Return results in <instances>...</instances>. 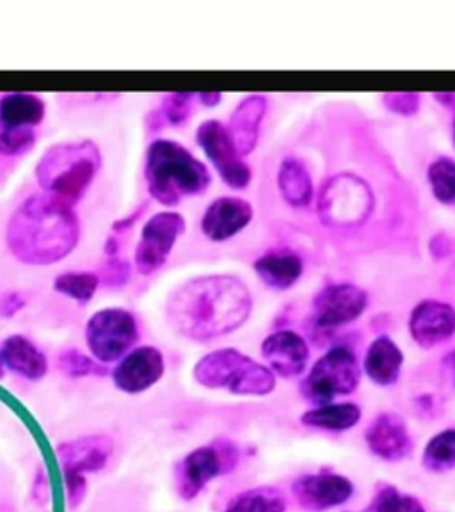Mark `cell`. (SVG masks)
Segmentation results:
<instances>
[{"label":"cell","instance_id":"cell-1","mask_svg":"<svg viewBox=\"0 0 455 512\" xmlns=\"http://www.w3.org/2000/svg\"><path fill=\"white\" fill-rule=\"evenodd\" d=\"M166 312L178 335L207 342L239 329L253 312V296L239 278L210 274L176 288Z\"/></svg>","mask_w":455,"mask_h":512},{"label":"cell","instance_id":"cell-2","mask_svg":"<svg viewBox=\"0 0 455 512\" xmlns=\"http://www.w3.org/2000/svg\"><path fill=\"white\" fill-rule=\"evenodd\" d=\"M79 239V217L72 205L47 192L34 194L16 208L6 230L9 251L29 265L61 262L77 248Z\"/></svg>","mask_w":455,"mask_h":512},{"label":"cell","instance_id":"cell-3","mask_svg":"<svg viewBox=\"0 0 455 512\" xmlns=\"http://www.w3.org/2000/svg\"><path fill=\"white\" fill-rule=\"evenodd\" d=\"M144 176L150 196L166 207H175L189 196H200L212 182L207 166L171 139L150 144Z\"/></svg>","mask_w":455,"mask_h":512},{"label":"cell","instance_id":"cell-4","mask_svg":"<svg viewBox=\"0 0 455 512\" xmlns=\"http://www.w3.org/2000/svg\"><path fill=\"white\" fill-rule=\"evenodd\" d=\"M100 168L102 153L93 141H66L43 153L36 178L43 191L73 207L86 194Z\"/></svg>","mask_w":455,"mask_h":512},{"label":"cell","instance_id":"cell-5","mask_svg":"<svg viewBox=\"0 0 455 512\" xmlns=\"http://www.w3.org/2000/svg\"><path fill=\"white\" fill-rule=\"evenodd\" d=\"M194 379L208 390L264 397L274 392L276 374L246 354L226 347L208 352L194 365Z\"/></svg>","mask_w":455,"mask_h":512},{"label":"cell","instance_id":"cell-6","mask_svg":"<svg viewBox=\"0 0 455 512\" xmlns=\"http://www.w3.org/2000/svg\"><path fill=\"white\" fill-rule=\"evenodd\" d=\"M374 205V192L363 178L340 173L326 182L320 192L319 217L329 228L354 230L367 223Z\"/></svg>","mask_w":455,"mask_h":512},{"label":"cell","instance_id":"cell-7","mask_svg":"<svg viewBox=\"0 0 455 512\" xmlns=\"http://www.w3.org/2000/svg\"><path fill=\"white\" fill-rule=\"evenodd\" d=\"M361 379L358 356L347 345H333L301 383L304 399L313 406H326L342 395H351Z\"/></svg>","mask_w":455,"mask_h":512},{"label":"cell","instance_id":"cell-8","mask_svg":"<svg viewBox=\"0 0 455 512\" xmlns=\"http://www.w3.org/2000/svg\"><path fill=\"white\" fill-rule=\"evenodd\" d=\"M239 463V448L230 440H216L196 448L176 464V491L187 502L194 500L210 480L233 472Z\"/></svg>","mask_w":455,"mask_h":512},{"label":"cell","instance_id":"cell-9","mask_svg":"<svg viewBox=\"0 0 455 512\" xmlns=\"http://www.w3.org/2000/svg\"><path fill=\"white\" fill-rule=\"evenodd\" d=\"M84 335L93 358L100 363H112L134 349L139 340V326L128 310L104 308L91 315Z\"/></svg>","mask_w":455,"mask_h":512},{"label":"cell","instance_id":"cell-10","mask_svg":"<svg viewBox=\"0 0 455 512\" xmlns=\"http://www.w3.org/2000/svg\"><path fill=\"white\" fill-rule=\"evenodd\" d=\"M368 294L352 283L326 285L313 297L312 329L328 333L360 319L367 310Z\"/></svg>","mask_w":455,"mask_h":512},{"label":"cell","instance_id":"cell-11","mask_svg":"<svg viewBox=\"0 0 455 512\" xmlns=\"http://www.w3.org/2000/svg\"><path fill=\"white\" fill-rule=\"evenodd\" d=\"M185 219L176 212H160L143 226L136 248V269L143 276L159 271L168 262L176 240L185 232Z\"/></svg>","mask_w":455,"mask_h":512},{"label":"cell","instance_id":"cell-12","mask_svg":"<svg viewBox=\"0 0 455 512\" xmlns=\"http://www.w3.org/2000/svg\"><path fill=\"white\" fill-rule=\"evenodd\" d=\"M196 141L207 155L208 160L214 164V168L223 178L224 184L232 189H239V191L248 187L253 173L244 159L240 157L239 152L235 150L223 123L216 120L201 123L196 132Z\"/></svg>","mask_w":455,"mask_h":512},{"label":"cell","instance_id":"cell-13","mask_svg":"<svg viewBox=\"0 0 455 512\" xmlns=\"http://www.w3.org/2000/svg\"><path fill=\"white\" fill-rule=\"evenodd\" d=\"M292 493L304 511L324 512L349 502L354 484L338 473H312L297 479L292 484Z\"/></svg>","mask_w":455,"mask_h":512},{"label":"cell","instance_id":"cell-14","mask_svg":"<svg viewBox=\"0 0 455 512\" xmlns=\"http://www.w3.org/2000/svg\"><path fill=\"white\" fill-rule=\"evenodd\" d=\"M166 370L164 356L157 347L143 345L128 352L112 370L114 386L128 395L150 390L159 383Z\"/></svg>","mask_w":455,"mask_h":512},{"label":"cell","instance_id":"cell-15","mask_svg":"<svg viewBox=\"0 0 455 512\" xmlns=\"http://www.w3.org/2000/svg\"><path fill=\"white\" fill-rule=\"evenodd\" d=\"M409 333L424 349L445 344L455 333L454 306L436 299L416 304L409 317Z\"/></svg>","mask_w":455,"mask_h":512},{"label":"cell","instance_id":"cell-16","mask_svg":"<svg viewBox=\"0 0 455 512\" xmlns=\"http://www.w3.org/2000/svg\"><path fill=\"white\" fill-rule=\"evenodd\" d=\"M262 356L274 374L292 379L301 376L306 370L310 347L299 333L283 329L265 338L262 342Z\"/></svg>","mask_w":455,"mask_h":512},{"label":"cell","instance_id":"cell-17","mask_svg":"<svg viewBox=\"0 0 455 512\" xmlns=\"http://www.w3.org/2000/svg\"><path fill=\"white\" fill-rule=\"evenodd\" d=\"M368 448L374 456L388 463L402 461L413 452L408 425L395 413H381L365 432Z\"/></svg>","mask_w":455,"mask_h":512},{"label":"cell","instance_id":"cell-18","mask_svg":"<svg viewBox=\"0 0 455 512\" xmlns=\"http://www.w3.org/2000/svg\"><path fill=\"white\" fill-rule=\"evenodd\" d=\"M253 216L255 212L248 201L232 196L217 198L203 214L201 232L212 242H224L242 232L253 221Z\"/></svg>","mask_w":455,"mask_h":512},{"label":"cell","instance_id":"cell-19","mask_svg":"<svg viewBox=\"0 0 455 512\" xmlns=\"http://www.w3.org/2000/svg\"><path fill=\"white\" fill-rule=\"evenodd\" d=\"M111 438L95 434L79 440L64 441L57 447V457L63 470H72L82 475L104 470L112 456Z\"/></svg>","mask_w":455,"mask_h":512},{"label":"cell","instance_id":"cell-20","mask_svg":"<svg viewBox=\"0 0 455 512\" xmlns=\"http://www.w3.org/2000/svg\"><path fill=\"white\" fill-rule=\"evenodd\" d=\"M265 112H267V96L264 95L246 96L233 111L226 132L240 157H246L255 150Z\"/></svg>","mask_w":455,"mask_h":512},{"label":"cell","instance_id":"cell-21","mask_svg":"<svg viewBox=\"0 0 455 512\" xmlns=\"http://www.w3.org/2000/svg\"><path fill=\"white\" fill-rule=\"evenodd\" d=\"M4 367L27 381H40L47 376V356L24 335H11L0 347Z\"/></svg>","mask_w":455,"mask_h":512},{"label":"cell","instance_id":"cell-22","mask_svg":"<svg viewBox=\"0 0 455 512\" xmlns=\"http://www.w3.org/2000/svg\"><path fill=\"white\" fill-rule=\"evenodd\" d=\"M255 272L272 290H288L303 276V260L294 251L276 249L256 260Z\"/></svg>","mask_w":455,"mask_h":512},{"label":"cell","instance_id":"cell-23","mask_svg":"<svg viewBox=\"0 0 455 512\" xmlns=\"http://www.w3.org/2000/svg\"><path fill=\"white\" fill-rule=\"evenodd\" d=\"M404 354L390 336H377L368 345L365 356V374L377 386H392L400 377Z\"/></svg>","mask_w":455,"mask_h":512},{"label":"cell","instance_id":"cell-24","mask_svg":"<svg viewBox=\"0 0 455 512\" xmlns=\"http://www.w3.org/2000/svg\"><path fill=\"white\" fill-rule=\"evenodd\" d=\"M278 189L290 207H308L313 200V180L301 160L287 157L278 169Z\"/></svg>","mask_w":455,"mask_h":512},{"label":"cell","instance_id":"cell-25","mask_svg":"<svg viewBox=\"0 0 455 512\" xmlns=\"http://www.w3.org/2000/svg\"><path fill=\"white\" fill-rule=\"evenodd\" d=\"M45 118V102L31 93H9L0 98V125L34 128Z\"/></svg>","mask_w":455,"mask_h":512},{"label":"cell","instance_id":"cell-26","mask_svg":"<svg viewBox=\"0 0 455 512\" xmlns=\"http://www.w3.org/2000/svg\"><path fill=\"white\" fill-rule=\"evenodd\" d=\"M361 409L352 402H338L326 404L306 411L301 416V424L322 431L342 432L349 431L360 422Z\"/></svg>","mask_w":455,"mask_h":512},{"label":"cell","instance_id":"cell-27","mask_svg":"<svg viewBox=\"0 0 455 512\" xmlns=\"http://www.w3.org/2000/svg\"><path fill=\"white\" fill-rule=\"evenodd\" d=\"M287 500L281 491L271 486L249 489L232 498L224 512H285Z\"/></svg>","mask_w":455,"mask_h":512},{"label":"cell","instance_id":"cell-28","mask_svg":"<svg viewBox=\"0 0 455 512\" xmlns=\"http://www.w3.org/2000/svg\"><path fill=\"white\" fill-rule=\"evenodd\" d=\"M424 466L432 473L454 470L455 429H447L432 436L424 448Z\"/></svg>","mask_w":455,"mask_h":512},{"label":"cell","instance_id":"cell-29","mask_svg":"<svg viewBox=\"0 0 455 512\" xmlns=\"http://www.w3.org/2000/svg\"><path fill=\"white\" fill-rule=\"evenodd\" d=\"M427 180L436 200L447 207H455V160L440 157L431 162Z\"/></svg>","mask_w":455,"mask_h":512},{"label":"cell","instance_id":"cell-30","mask_svg":"<svg viewBox=\"0 0 455 512\" xmlns=\"http://www.w3.org/2000/svg\"><path fill=\"white\" fill-rule=\"evenodd\" d=\"M98 287L100 278L93 272H64L54 280L56 292L80 304L89 303Z\"/></svg>","mask_w":455,"mask_h":512},{"label":"cell","instance_id":"cell-31","mask_svg":"<svg viewBox=\"0 0 455 512\" xmlns=\"http://www.w3.org/2000/svg\"><path fill=\"white\" fill-rule=\"evenodd\" d=\"M361 512H425V507L416 496L402 495L399 489L383 484L367 509Z\"/></svg>","mask_w":455,"mask_h":512},{"label":"cell","instance_id":"cell-32","mask_svg":"<svg viewBox=\"0 0 455 512\" xmlns=\"http://www.w3.org/2000/svg\"><path fill=\"white\" fill-rule=\"evenodd\" d=\"M59 368L68 377L104 376L105 368L100 361L86 356L79 349H66L59 354Z\"/></svg>","mask_w":455,"mask_h":512},{"label":"cell","instance_id":"cell-33","mask_svg":"<svg viewBox=\"0 0 455 512\" xmlns=\"http://www.w3.org/2000/svg\"><path fill=\"white\" fill-rule=\"evenodd\" d=\"M36 143L34 128H15L0 125V153L2 155H22L29 152Z\"/></svg>","mask_w":455,"mask_h":512},{"label":"cell","instance_id":"cell-34","mask_svg":"<svg viewBox=\"0 0 455 512\" xmlns=\"http://www.w3.org/2000/svg\"><path fill=\"white\" fill-rule=\"evenodd\" d=\"M192 98L194 96L191 93H171L164 96L162 107H160L164 120L175 127L184 125L185 121L191 118L192 104H194Z\"/></svg>","mask_w":455,"mask_h":512},{"label":"cell","instance_id":"cell-35","mask_svg":"<svg viewBox=\"0 0 455 512\" xmlns=\"http://www.w3.org/2000/svg\"><path fill=\"white\" fill-rule=\"evenodd\" d=\"M64 491H66V502L70 509H77L88 495V480L86 475L72 470H63Z\"/></svg>","mask_w":455,"mask_h":512},{"label":"cell","instance_id":"cell-36","mask_svg":"<svg viewBox=\"0 0 455 512\" xmlns=\"http://www.w3.org/2000/svg\"><path fill=\"white\" fill-rule=\"evenodd\" d=\"M383 102L388 111L399 116H415L422 105V96L416 93H386Z\"/></svg>","mask_w":455,"mask_h":512},{"label":"cell","instance_id":"cell-37","mask_svg":"<svg viewBox=\"0 0 455 512\" xmlns=\"http://www.w3.org/2000/svg\"><path fill=\"white\" fill-rule=\"evenodd\" d=\"M102 278H104L105 283H109V285H116V287H121L125 281L130 278V265L127 262H121V260H111V262H107V264L102 267Z\"/></svg>","mask_w":455,"mask_h":512},{"label":"cell","instance_id":"cell-38","mask_svg":"<svg viewBox=\"0 0 455 512\" xmlns=\"http://www.w3.org/2000/svg\"><path fill=\"white\" fill-rule=\"evenodd\" d=\"M454 248V239L448 237L447 233H438V235L432 237L431 242H429L432 258H436V260H443V258H447L448 255H452Z\"/></svg>","mask_w":455,"mask_h":512},{"label":"cell","instance_id":"cell-39","mask_svg":"<svg viewBox=\"0 0 455 512\" xmlns=\"http://www.w3.org/2000/svg\"><path fill=\"white\" fill-rule=\"evenodd\" d=\"M32 498L40 507H47L50 504V482H48L47 473L43 470L36 473L34 486H32Z\"/></svg>","mask_w":455,"mask_h":512},{"label":"cell","instance_id":"cell-40","mask_svg":"<svg viewBox=\"0 0 455 512\" xmlns=\"http://www.w3.org/2000/svg\"><path fill=\"white\" fill-rule=\"evenodd\" d=\"M24 297L18 292H9L0 299V315L2 317H15L16 313L24 308Z\"/></svg>","mask_w":455,"mask_h":512},{"label":"cell","instance_id":"cell-41","mask_svg":"<svg viewBox=\"0 0 455 512\" xmlns=\"http://www.w3.org/2000/svg\"><path fill=\"white\" fill-rule=\"evenodd\" d=\"M434 98H436L440 104L445 105L447 109L452 111V118H454V132H452V141H454L455 150V93H436Z\"/></svg>","mask_w":455,"mask_h":512},{"label":"cell","instance_id":"cell-42","mask_svg":"<svg viewBox=\"0 0 455 512\" xmlns=\"http://www.w3.org/2000/svg\"><path fill=\"white\" fill-rule=\"evenodd\" d=\"M443 372L447 374L448 379H450L455 386V351L445 356V360H443Z\"/></svg>","mask_w":455,"mask_h":512},{"label":"cell","instance_id":"cell-43","mask_svg":"<svg viewBox=\"0 0 455 512\" xmlns=\"http://www.w3.org/2000/svg\"><path fill=\"white\" fill-rule=\"evenodd\" d=\"M201 104L207 105V107H214L223 100L221 93H200Z\"/></svg>","mask_w":455,"mask_h":512},{"label":"cell","instance_id":"cell-44","mask_svg":"<svg viewBox=\"0 0 455 512\" xmlns=\"http://www.w3.org/2000/svg\"><path fill=\"white\" fill-rule=\"evenodd\" d=\"M4 376V361H2V352H0V377Z\"/></svg>","mask_w":455,"mask_h":512},{"label":"cell","instance_id":"cell-45","mask_svg":"<svg viewBox=\"0 0 455 512\" xmlns=\"http://www.w3.org/2000/svg\"><path fill=\"white\" fill-rule=\"evenodd\" d=\"M0 512H11V511H9V509H4V507H2V509H0Z\"/></svg>","mask_w":455,"mask_h":512},{"label":"cell","instance_id":"cell-46","mask_svg":"<svg viewBox=\"0 0 455 512\" xmlns=\"http://www.w3.org/2000/svg\"><path fill=\"white\" fill-rule=\"evenodd\" d=\"M454 271H455V267H454Z\"/></svg>","mask_w":455,"mask_h":512}]
</instances>
